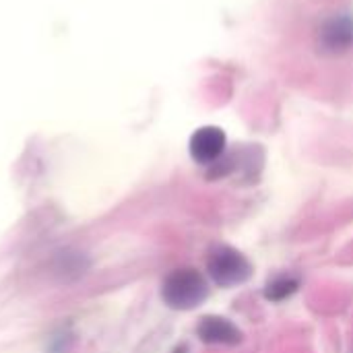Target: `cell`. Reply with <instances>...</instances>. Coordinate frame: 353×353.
I'll use <instances>...</instances> for the list:
<instances>
[{"label":"cell","mask_w":353,"mask_h":353,"mask_svg":"<svg viewBox=\"0 0 353 353\" xmlns=\"http://www.w3.org/2000/svg\"><path fill=\"white\" fill-rule=\"evenodd\" d=\"M209 296V285L196 269H176L161 285V300L174 310L199 308Z\"/></svg>","instance_id":"obj_1"},{"label":"cell","mask_w":353,"mask_h":353,"mask_svg":"<svg viewBox=\"0 0 353 353\" xmlns=\"http://www.w3.org/2000/svg\"><path fill=\"white\" fill-rule=\"evenodd\" d=\"M207 273L219 288H236L250 279V261L232 246H219L211 252L207 261Z\"/></svg>","instance_id":"obj_2"},{"label":"cell","mask_w":353,"mask_h":353,"mask_svg":"<svg viewBox=\"0 0 353 353\" xmlns=\"http://www.w3.org/2000/svg\"><path fill=\"white\" fill-rule=\"evenodd\" d=\"M319 50L329 56H341L353 48V17L335 14L327 19L316 37Z\"/></svg>","instance_id":"obj_3"},{"label":"cell","mask_w":353,"mask_h":353,"mask_svg":"<svg viewBox=\"0 0 353 353\" xmlns=\"http://www.w3.org/2000/svg\"><path fill=\"white\" fill-rule=\"evenodd\" d=\"M225 145H228V139H225V132L221 128H217V126H203V128H199L190 137L188 149H190V157L196 163L213 165V163H217L223 157Z\"/></svg>","instance_id":"obj_4"},{"label":"cell","mask_w":353,"mask_h":353,"mask_svg":"<svg viewBox=\"0 0 353 353\" xmlns=\"http://www.w3.org/2000/svg\"><path fill=\"white\" fill-rule=\"evenodd\" d=\"M196 335L207 345H238L242 341L240 329L221 316H205L196 325Z\"/></svg>","instance_id":"obj_5"},{"label":"cell","mask_w":353,"mask_h":353,"mask_svg":"<svg viewBox=\"0 0 353 353\" xmlns=\"http://www.w3.org/2000/svg\"><path fill=\"white\" fill-rule=\"evenodd\" d=\"M298 292V279L288 277V275H279L275 279H271L265 288V298L271 302H283L288 298H292Z\"/></svg>","instance_id":"obj_6"}]
</instances>
